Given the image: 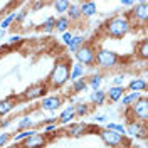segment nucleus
Instances as JSON below:
<instances>
[{"label":"nucleus","mask_w":148,"mask_h":148,"mask_svg":"<svg viewBox=\"0 0 148 148\" xmlns=\"http://www.w3.org/2000/svg\"><path fill=\"white\" fill-rule=\"evenodd\" d=\"M135 0H120V5L121 7H126V9H133L135 7Z\"/></svg>","instance_id":"a19ab883"},{"label":"nucleus","mask_w":148,"mask_h":148,"mask_svg":"<svg viewBox=\"0 0 148 148\" xmlns=\"http://www.w3.org/2000/svg\"><path fill=\"white\" fill-rule=\"evenodd\" d=\"M12 123H14V118H9V116H7V118H2V120H0V130L9 128Z\"/></svg>","instance_id":"4c0bfd02"},{"label":"nucleus","mask_w":148,"mask_h":148,"mask_svg":"<svg viewBox=\"0 0 148 148\" xmlns=\"http://www.w3.org/2000/svg\"><path fill=\"white\" fill-rule=\"evenodd\" d=\"M126 118L136 120L140 123H147L148 120V98L147 94H141L131 106L126 108Z\"/></svg>","instance_id":"20e7f679"},{"label":"nucleus","mask_w":148,"mask_h":148,"mask_svg":"<svg viewBox=\"0 0 148 148\" xmlns=\"http://www.w3.org/2000/svg\"><path fill=\"white\" fill-rule=\"evenodd\" d=\"M18 96L17 94H10L7 98L0 99V118H7L12 111L15 110V106L18 104Z\"/></svg>","instance_id":"9b49d317"},{"label":"nucleus","mask_w":148,"mask_h":148,"mask_svg":"<svg viewBox=\"0 0 148 148\" xmlns=\"http://www.w3.org/2000/svg\"><path fill=\"white\" fill-rule=\"evenodd\" d=\"M125 74H118V76H114V79H113V86H125Z\"/></svg>","instance_id":"e433bc0d"},{"label":"nucleus","mask_w":148,"mask_h":148,"mask_svg":"<svg viewBox=\"0 0 148 148\" xmlns=\"http://www.w3.org/2000/svg\"><path fill=\"white\" fill-rule=\"evenodd\" d=\"M69 25H71V22H69V18L66 17V15H61V17L56 18V30L57 32H61V34H64L69 30Z\"/></svg>","instance_id":"cd10ccee"},{"label":"nucleus","mask_w":148,"mask_h":148,"mask_svg":"<svg viewBox=\"0 0 148 148\" xmlns=\"http://www.w3.org/2000/svg\"><path fill=\"white\" fill-rule=\"evenodd\" d=\"M135 52H136V57H140L141 61H147V59H148V40L145 39V37H143L138 44H136Z\"/></svg>","instance_id":"5701e85b"},{"label":"nucleus","mask_w":148,"mask_h":148,"mask_svg":"<svg viewBox=\"0 0 148 148\" xmlns=\"http://www.w3.org/2000/svg\"><path fill=\"white\" fill-rule=\"evenodd\" d=\"M131 22H130L128 15H114V17L108 18L103 24V32L111 39H125L131 32Z\"/></svg>","instance_id":"f03ea898"},{"label":"nucleus","mask_w":148,"mask_h":148,"mask_svg":"<svg viewBox=\"0 0 148 148\" xmlns=\"http://www.w3.org/2000/svg\"><path fill=\"white\" fill-rule=\"evenodd\" d=\"M79 12H81V17L89 18L98 14V7H96L94 2H81L79 3Z\"/></svg>","instance_id":"f3484780"},{"label":"nucleus","mask_w":148,"mask_h":148,"mask_svg":"<svg viewBox=\"0 0 148 148\" xmlns=\"http://www.w3.org/2000/svg\"><path fill=\"white\" fill-rule=\"evenodd\" d=\"M62 103H64V96H61V94H49L46 98H42L40 108L44 111H49V113H56V111L61 110Z\"/></svg>","instance_id":"9d476101"},{"label":"nucleus","mask_w":148,"mask_h":148,"mask_svg":"<svg viewBox=\"0 0 148 148\" xmlns=\"http://www.w3.org/2000/svg\"><path fill=\"white\" fill-rule=\"evenodd\" d=\"M125 62V57L120 56L114 51L110 49H96V56H94V66L99 69V71H110L114 69L120 64Z\"/></svg>","instance_id":"7ed1b4c3"},{"label":"nucleus","mask_w":148,"mask_h":148,"mask_svg":"<svg viewBox=\"0 0 148 148\" xmlns=\"http://www.w3.org/2000/svg\"><path fill=\"white\" fill-rule=\"evenodd\" d=\"M88 89V81H86V77L83 79H77V81H73L71 84V94H81Z\"/></svg>","instance_id":"a878e982"},{"label":"nucleus","mask_w":148,"mask_h":148,"mask_svg":"<svg viewBox=\"0 0 148 148\" xmlns=\"http://www.w3.org/2000/svg\"><path fill=\"white\" fill-rule=\"evenodd\" d=\"M22 40V37L20 36H10L9 37V46H14V44H18Z\"/></svg>","instance_id":"79ce46f5"},{"label":"nucleus","mask_w":148,"mask_h":148,"mask_svg":"<svg viewBox=\"0 0 148 148\" xmlns=\"http://www.w3.org/2000/svg\"><path fill=\"white\" fill-rule=\"evenodd\" d=\"M106 130H111V131H114V133H118L121 136H126V131H125V125H120V123H114V121H111V123H106Z\"/></svg>","instance_id":"2f4dec72"},{"label":"nucleus","mask_w":148,"mask_h":148,"mask_svg":"<svg viewBox=\"0 0 148 148\" xmlns=\"http://www.w3.org/2000/svg\"><path fill=\"white\" fill-rule=\"evenodd\" d=\"M106 120H108L106 114H94V121H96V123H104Z\"/></svg>","instance_id":"37998d69"},{"label":"nucleus","mask_w":148,"mask_h":148,"mask_svg":"<svg viewBox=\"0 0 148 148\" xmlns=\"http://www.w3.org/2000/svg\"><path fill=\"white\" fill-rule=\"evenodd\" d=\"M47 143H49V140H47L46 135L37 133V135H34V136L24 140L22 143H18V148H44Z\"/></svg>","instance_id":"f8f14e48"},{"label":"nucleus","mask_w":148,"mask_h":148,"mask_svg":"<svg viewBox=\"0 0 148 148\" xmlns=\"http://www.w3.org/2000/svg\"><path fill=\"white\" fill-rule=\"evenodd\" d=\"M5 36V32H3V30H2V29H0V39H2V37Z\"/></svg>","instance_id":"c03bdc74"},{"label":"nucleus","mask_w":148,"mask_h":148,"mask_svg":"<svg viewBox=\"0 0 148 148\" xmlns=\"http://www.w3.org/2000/svg\"><path fill=\"white\" fill-rule=\"evenodd\" d=\"M9 141H12V133H9V131H0V148H3Z\"/></svg>","instance_id":"f704fd0d"},{"label":"nucleus","mask_w":148,"mask_h":148,"mask_svg":"<svg viewBox=\"0 0 148 148\" xmlns=\"http://www.w3.org/2000/svg\"><path fill=\"white\" fill-rule=\"evenodd\" d=\"M89 128H91V126H89L88 123H84V121H79V123H69L67 128H66V135L71 136V138H79V136L86 135V133L89 131Z\"/></svg>","instance_id":"ddd939ff"},{"label":"nucleus","mask_w":148,"mask_h":148,"mask_svg":"<svg viewBox=\"0 0 148 148\" xmlns=\"http://www.w3.org/2000/svg\"><path fill=\"white\" fill-rule=\"evenodd\" d=\"M0 131H2V130H0Z\"/></svg>","instance_id":"49530a36"},{"label":"nucleus","mask_w":148,"mask_h":148,"mask_svg":"<svg viewBox=\"0 0 148 148\" xmlns=\"http://www.w3.org/2000/svg\"><path fill=\"white\" fill-rule=\"evenodd\" d=\"M14 18H15V12H10L9 15H5V17L2 18V22H0V29L5 32V29H9L10 25H14Z\"/></svg>","instance_id":"473e14b6"},{"label":"nucleus","mask_w":148,"mask_h":148,"mask_svg":"<svg viewBox=\"0 0 148 148\" xmlns=\"http://www.w3.org/2000/svg\"><path fill=\"white\" fill-rule=\"evenodd\" d=\"M29 17V9H24V10H18L15 12V18H14V24H17V25H22L24 22H25V18Z\"/></svg>","instance_id":"72a5a7b5"},{"label":"nucleus","mask_w":148,"mask_h":148,"mask_svg":"<svg viewBox=\"0 0 148 148\" xmlns=\"http://www.w3.org/2000/svg\"><path fill=\"white\" fill-rule=\"evenodd\" d=\"M47 92H49V88L44 81H39V83L30 84L29 88L24 89V92L18 94V101H36V99H42L46 98Z\"/></svg>","instance_id":"39448f33"},{"label":"nucleus","mask_w":148,"mask_h":148,"mask_svg":"<svg viewBox=\"0 0 148 148\" xmlns=\"http://www.w3.org/2000/svg\"><path fill=\"white\" fill-rule=\"evenodd\" d=\"M36 128V121L32 120L30 114H22L17 121V131H24V130H32Z\"/></svg>","instance_id":"a211bd4d"},{"label":"nucleus","mask_w":148,"mask_h":148,"mask_svg":"<svg viewBox=\"0 0 148 148\" xmlns=\"http://www.w3.org/2000/svg\"><path fill=\"white\" fill-rule=\"evenodd\" d=\"M57 126H59L57 123H54V125H46V126H44V133H42V135H51L52 131H57Z\"/></svg>","instance_id":"58836bf2"},{"label":"nucleus","mask_w":148,"mask_h":148,"mask_svg":"<svg viewBox=\"0 0 148 148\" xmlns=\"http://www.w3.org/2000/svg\"><path fill=\"white\" fill-rule=\"evenodd\" d=\"M74 113H76V118H84V116H88L91 113V106L88 103L79 101L74 104Z\"/></svg>","instance_id":"393cba45"},{"label":"nucleus","mask_w":148,"mask_h":148,"mask_svg":"<svg viewBox=\"0 0 148 148\" xmlns=\"http://www.w3.org/2000/svg\"><path fill=\"white\" fill-rule=\"evenodd\" d=\"M71 59L62 57V59H57L54 62L52 71L49 73L47 79L44 83L47 84L49 91H57V89H62L66 84L69 83V76H71Z\"/></svg>","instance_id":"f257e3e1"},{"label":"nucleus","mask_w":148,"mask_h":148,"mask_svg":"<svg viewBox=\"0 0 148 148\" xmlns=\"http://www.w3.org/2000/svg\"><path fill=\"white\" fill-rule=\"evenodd\" d=\"M40 30L42 32H46V34H51V32H54L56 30V17H47L42 24H40Z\"/></svg>","instance_id":"c756f323"},{"label":"nucleus","mask_w":148,"mask_h":148,"mask_svg":"<svg viewBox=\"0 0 148 148\" xmlns=\"http://www.w3.org/2000/svg\"><path fill=\"white\" fill-rule=\"evenodd\" d=\"M83 77H86V67L81 66L79 62H73L69 81H77V79H83Z\"/></svg>","instance_id":"4be33fe9"},{"label":"nucleus","mask_w":148,"mask_h":148,"mask_svg":"<svg viewBox=\"0 0 148 148\" xmlns=\"http://www.w3.org/2000/svg\"><path fill=\"white\" fill-rule=\"evenodd\" d=\"M140 96H141V92H126V94L120 99L121 108H128V106H131V104L140 98Z\"/></svg>","instance_id":"bb28decb"},{"label":"nucleus","mask_w":148,"mask_h":148,"mask_svg":"<svg viewBox=\"0 0 148 148\" xmlns=\"http://www.w3.org/2000/svg\"><path fill=\"white\" fill-rule=\"evenodd\" d=\"M84 42H86V39H84V36H73V40H71V44L67 46V49H69V52H76L79 47L83 46Z\"/></svg>","instance_id":"7c9ffc66"},{"label":"nucleus","mask_w":148,"mask_h":148,"mask_svg":"<svg viewBox=\"0 0 148 148\" xmlns=\"http://www.w3.org/2000/svg\"><path fill=\"white\" fill-rule=\"evenodd\" d=\"M96 135L101 138V141L106 145V147H111V148L130 147V143L126 141V136H121V135L114 133V131H111V130L98 128V130H96Z\"/></svg>","instance_id":"423d86ee"},{"label":"nucleus","mask_w":148,"mask_h":148,"mask_svg":"<svg viewBox=\"0 0 148 148\" xmlns=\"http://www.w3.org/2000/svg\"><path fill=\"white\" fill-rule=\"evenodd\" d=\"M125 131L131 138H147V123H140L136 120H128L125 125Z\"/></svg>","instance_id":"1a4fd4ad"},{"label":"nucleus","mask_w":148,"mask_h":148,"mask_svg":"<svg viewBox=\"0 0 148 148\" xmlns=\"http://www.w3.org/2000/svg\"><path fill=\"white\" fill-rule=\"evenodd\" d=\"M76 120V113H74V104H67L64 106V110L59 113L57 116V125H69Z\"/></svg>","instance_id":"4468645a"},{"label":"nucleus","mask_w":148,"mask_h":148,"mask_svg":"<svg viewBox=\"0 0 148 148\" xmlns=\"http://www.w3.org/2000/svg\"><path fill=\"white\" fill-rule=\"evenodd\" d=\"M89 103L92 106H103L106 103V91L104 89H96L89 94Z\"/></svg>","instance_id":"6ab92c4d"},{"label":"nucleus","mask_w":148,"mask_h":148,"mask_svg":"<svg viewBox=\"0 0 148 148\" xmlns=\"http://www.w3.org/2000/svg\"><path fill=\"white\" fill-rule=\"evenodd\" d=\"M39 133V130L37 128H32V130H24V131H17V133H14L12 135V141L14 143H22L24 140L30 138V136H34V135H37Z\"/></svg>","instance_id":"aec40b11"},{"label":"nucleus","mask_w":148,"mask_h":148,"mask_svg":"<svg viewBox=\"0 0 148 148\" xmlns=\"http://www.w3.org/2000/svg\"><path fill=\"white\" fill-rule=\"evenodd\" d=\"M126 94L125 86H111L110 89L106 91V101L110 103H120V99Z\"/></svg>","instance_id":"2eb2a0df"},{"label":"nucleus","mask_w":148,"mask_h":148,"mask_svg":"<svg viewBox=\"0 0 148 148\" xmlns=\"http://www.w3.org/2000/svg\"><path fill=\"white\" fill-rule=\"evenodd\" d=\"M73 32H71V30H67V32H64V34H62V42H64L66 46H69V44H71V40H73Z\"/></svg>","instance_id":"ea45409f"},{"label":"nucleus","mask_w":148,"mask_h":148,"mask_svg":"<svg viewBox=\"0 0 148 148\" xmlns=\"http://www.w3.org/2000/svg\"><path fill=\"white\" fill-rule=\"evenodd\" d=\"M69 2L67 0H56L54 3H52V7H54V12L61 17V15H66V12H67V9H69Z\"/></svg>","instance_id":"c85d7f7f"},{"label":"nucleus","mask_w":148,"mask_h":148,"mask_svg":"<svg viewBox=\"0 0 148 148\" xmlns=\"http://www.w3.org/2000/svg\"><path fill=\"white\" fill-rule=\"evenodd\" d=\"M131 25H140L141 29H145L148 20V2L147 0H141V2H136L135 7L131 10V14L128 15Z\"/></svg>","instance_id":"6e6552de"},{"label":"nucleus","mask_w":148,"mask_h":148,"mask_svg":"<svg viewBox=\"0 0 148 148\" xmlns=\"http://www.w3.org/2000/svg\"><path fill=\"white\" fill-rule=\"evenodd\" d=\"M46 5H47V2H30L29 3V10L30 12H37V10L44 9Z\"/></svg>","instance_id":"c9c22d12"},{"label":"nucleus","mask_w":148,"mask_h":148,"mask_svg":"<svg viewBox=\"0 0 148 148\" xmlns=\"http://www.w3.org/2000/svg\"><path fill=\"white\" fill-rule=\"evenodd\" d=\"M135 148H147L145 145H140V147H135Z\"/></svg>","instance_id":"a18cd8bd"},{"label":"nucleus","mask_w":148,"mask_h":148,"mask_svg":"<svg viewBox=\"0 0 148 148\" xmlns=\"http://www.w3.org/2000/svg\"><path fill=\"white\" fill-rule=\"evenodd\" d=\"M66 17L69 18V22H77V20H81V12H79V3H71L69 5V9L66 12Z\"/></svg>","instance_id":"b1692460"},{"label":"nucleus","mask_w":148,"mask_h":148,"mask_svg":"<svg viewBox=\"0 0 148 148\" xmlns=\"http://www.w3.org/2000/svg\"><path fill=\"white\" fill-rule=\"evenodd\" d=\"M125 89L130 92H145L147 91V81L143 77H133V79H130L128 86H125Z\"/></svg>","instance_id":"dca6fc26"},{"label":"nucleus","mask_w":148,"mask_h":148,"mask_svg":"<svg viewBox=\"0 0 148 148\" xmlns=\"http://www.w3.org/2000/svg\"><path fill=\"white\" fill-rule=\"evenodd\" d=\"M96 49L98 47L94 46L92 42H84L83 46L79 47L76 52H74V57H76V62H79L84 67H89V66H94V56H96Z\"/></svg>","instance_id":"0eeeda50"},{"label":"nucleus","mask_w":148,"mask_h":148,"mask_svg":"<svg viewBox=\"0 0 148 148\" xmlns=\"http://www.w3.org/2000/svg\"><path fill=\"white\" fill-rule=\"evenodd\" d=\"M86 81H88V88H91L92 91L101 89V86H103V73L96 71V73L91 74L89 77H86Z\"/></svg>","instance_id":"412c9836"}]
</instances>
